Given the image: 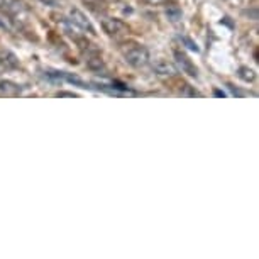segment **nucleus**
I'll use <instances>...</instances> for the list:
<instances>
[{"instance_id": "obj_14", "label": "nucleus", "mask_w": 259, "mask_h": 259, "mask_svg": "<svg viewBox=\"0 0 259 259\" xmlns=\"http://www.w3.org/2000/svg\"><path fill=\"white\" fill-rule=\"evenodd\" d=\"M183 41L187 42V45H188V48H190V50H192V51H198L197 45H195V42H192V41H190V39H183Z\"/></svg>"}, {"instance_id": "obj_16", "label": "nucleus", "mask_w": 259, "mask_h": 259, "mask_svg": "<svg viewBox=\"0 0 259 259\" xmlns=\"http://www.w3.org/2000/svg\"><path fill=\"white\" fill-rule=\"evenodd\" d=\"M215 95H217V97H226L224 92H219V90H215Z\"/></svg>"}, {"instance_id": "obj_13", "label": "nucleus", "mask_w": 259, "mask_h": 259, "mask_svg": "<svg viewBox=\"0 0 259 259\" xmlns=\"http://www.w3.org/2000/svg\"><path fill=\"white\" fill-rule=\"evenodd\" d=\"M144 4H148V6H159V4H164L166 0H143Z\"/></svg>"}, {"instance_id": "obj_4", "label": "nucleus", "mask_w": 259, "mask_h": 259, "mask_svg": "<svg viewBox=\"0 0 259 259\" xmlns=\"http://www.w3.org/2000/svg\"><path fill=\"white\" fill-rule=\"evenodd\" d=\"M175 61H177L180 70H182L183 73H187L188 76H192V78L198 76V68L195 66V63L190 60L183 51H175Z\"/></svg>"}, {"instance_id": "obj_7", "label": "nucleus", "mask_w": 259, "mask_h": 259, "mask_svg": "<svg viewBox=\"0 0 259 259\" xmlns=\"http://www.w3.org/2000/svg\"><path fill=\"white\" fill-rule=\"evenodd\" d=\"M0 92L7 97H16L21 94V87L14 81H9V80H2L0 81Z\"/></svg>"}, {"instance_id": "obj_17", "label": "nucleus", "mask_w": 259, "mask_h": 259, "mask_svg": "<svg viewBox=\"0 0 259 259\" xmlns=\"http://www.w3.org/2000/svg\"><path fill=\"white\" fill-rule=\"evenodd\" d=\"M0 27H2V29H7V24L4 22V21H0Z\"/></svg>"}, {"instance_id": "obj_12", "label": "nucleus", "mask_w": 259, "mask_h": 259, "mask_svg": "<svg viewBox=\"0 0 259 259\" xmlns=\"http://www.w3.org/2000/svg\"><path fill=\"white\" fill-rule=\"evenodd\" d=\"M83 2H85L87 6L94 7V9H99L102 6H105V0H83Z\"/></svg>"}, {"instance_id": "obj_2", "label": "nucleus", "mask_w": 259, "mask_h": 259, "mask_svg": "<svg viewBox=\"0 0 259 259\" xmlns=\"http://www.w3.org/2000/svg\"><path fill=\"white\" fill-rule=\"evenodd\" d=\"M102 29L107 36L110 37H122V36H127L129 34V27L124 21L120 19H115V17H102Z\"/></svg>"}, {"instance_id": "obj_15", "label": "nucleus", "mask_w": 259, "mask_h": 259, "mask_svg": "<svg viewBox=\"0 0 259 259\" xmlns=\"http://www.w3.org/2000/svg\"><path fill=\"white\" fill-rule=\"evenodd\" d=\"M58 97H78L76 94H66V92H63V94H58Z\"/></svg>"}, {"instance_id": "obj_3", "label": "nucleus", "mask_w": 259, "mask_h": 259, "mask_svg": "<svg viewBox=\"0 0 259 259\" xmlns=\"http://www.w3.org/2000/svg\"><path fill=\"white\" fill-rule=\"evenodd\" d=\"M70 21L75 24L78 29H81V31H87L92 36H97V31L94 27V24L90 22V19L83 14L80 9H71L70 11Z\"/></svg>"}, {"instance_id": "obj_11", "label": "nucleus", "mask_w": 259, "mask_h": 259, "mask_svg": "<svg viewBox=\"0 0 259 259\" xmlns=\"http://www.w3.org/2000/svg\"><path fill=\"white\" fill-rule=\"evenodd\" d=\"M87 63H89V66L92 70H100V68H104V61H102L100 55H92Z\"/></svg>"}, {"instance_id": "obj_10", "label": "nucleus", "mask_w": 259, "mask_h": 259, "mask_svg": "<svg viewBox=\"0 0 259 259\" xmlns=\"http://www.w3.org/2000/svg\"><path fill=\"white\" fill-rule=\"evenodd\" d=\"M182 16H183V14H182V11H180L178 7H168V9H166V17H168L171 22H178L180 19H182Z\"/></svg>"}, {"instance_id": "obj_5", "label": "nucleus", "mask_w": 259, "mask_h": 259, "mask_svg": "<svg viewBox=\"0 0 259 259\" xmlns=\"http://www.w3.org/2000/svg\"><path fill=\"white\" fill-rule=\"evenodd\" d=\"M153 70L156 75H159V76H175L178 73L177 66L168 60H163V58L153 63Z\"/></svg>"}, {"instance_id": "obj_8", "label": "nucleus", "mask_w": 259, "mask_h": 259, "mask_svg": "<svg viewBox=\"0 0 259 259\" xmlns=\"http://www.w3.org/2000/svg\"><path fill=\"white\" fill-rule=\"evenodd\" d=\"M0 65L4 68H17L19 60L16 55H12L11 51H0Z\"/></svg>"}, {"instance_id": "obj_6", "label": "nucleus", "mask_w": 259, "mask_h": 259, "mask_svg": "<svg viewBox=\"0 0 259 259\" xmlns=\"http://www.w3.org/2000/svg\"><path fill=\"white\" fill-rule=\"evenodd\" d=\"M0 11L11 14V16H17L26 11L22 0H0Z\"/></svg>"}, {"instance_id": "obj_1", "label": "nucleus", "mask_w": 259, "mask_h": 259, "mask_svg": "<svg viewBox=\"0 0 259 259\" xmlns=\"http://www.w3.org/2000/svg\"><path fill=\"white\" fill-rule=\"evenodd\" d=\"M122 56H124L127 65H131L133 68H144L151 60L148 48L141 45H131L124 48L122 50Z\"/></svg>"}, {"instance_id": "obj_9", "label": "nucleus", "mask_w": 259, "mask_h": 259, "mask_svg": "<svg viewBox=\"0 0 259 259\" xmlns=\"http://www.w3.org/2000/svg\"><path fill=\"white\" fill-rule=\"evenodd\" d=\"M237 75L242 81H246V83H251V81L256 80V73H254V70H251L249 66H241L237 71Z\"/></svg>"}]
</instances>
